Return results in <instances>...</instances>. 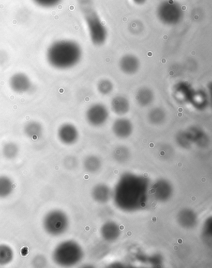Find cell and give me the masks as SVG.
Instances as JSON below:
<instances>
[{
  "instance_id": "cell-19",
  "label": "cell",
  "mask_w": 212,
  "mask_h": 268,
  "mask_svg": "<svg viewBox=\"0 0 212 268\" xmlns=\"http://www.w3.org/2000/svg\"><path fill=\"white\" fill-rule=\"evenodd\" d=\"M102 165L101 160L95 155L87 156L83 162L85 171L90 173H97L101 168Z\"/></svg>"
},
{
  "instance_id": "cell-27",
  "label": "cell",
  "mask_w": 212,
  "mask_h": 268,
  "mask_svg": "<svg viewBox=\"0 0 212 268\" xmlns=\"http://www.w3.org/2000/svg\"><path fill=\"white\" fill-rule=\"evenodd\" d=\"M203 236L205 241H209L210 245L212 243V218L210 217L206 220L203 228Z\"/></svg>"
},
{
  "instance_id": "cell-21",
  "label": "cell",
  "mask_w": 212,
  "mask_h": 268,
  "mask_svg": "<svg viewBox=\"0 0 212 268\" xmlns=\"http://www.w3.org/2000/svg\"><path fill=\"white\" fill-rule=\"evenodd\" d=\"M14 251L6 244H0V267H4L12 262L14 259Z\"/></svg>"
},
{
  "instance_id": "cell-17",
  "label": "cell",
  "mask_w": 212,
  "mask_h": 268,
  "mask_svg": "<svg viewBox=\"0 0 212 268\" xmlns=\"http://www.w3.org/2000/svg\"><path fill=\"white\" fill-rule=\"evenodd\" d=\"M135 100L136 103L141 107H148L154 100V93L151 89L143 87L137 90Z\"/></svg>"
},
{
  "instance_id": "cell-22",
  "label": "cell",
  "mask_w": 212,
  "mask_h": 268,
  "mask_svg": "<svg viewBox=\"0 0 212 268\" xmlns=\"http://www.w3.org/2000/svg\"><path fill=\"white\" fill-rule=\"evenodd\" d=\"M166 117L165 111L162 108H152L148 115V121L154 125H159L165 122Z\"/></svg>"
},
{
  "instance_id": "cell-4",
  "label": "cell",
  "mask_w": 212,
  "mask_h": 268,
  "mask_svg": "<svg viewBox=\"0 0 212 268\" xmlns=\"http://www.w3.org/2000/svg\"><path fill=\"white\" fill-rule=\"evenodd\" d=\"M84 251L78 243L73 240L61 242L52 252V258L59 267H74L84 258Z\"/></svg>"
},
{
  "instance_id": "cell-14",
  "label": "cell",
  "mask_w": 212,
  "mask_h": 268,
  "mask_svg": "<svg viewBox=\"0 0 212 268\" xmlns=\"http://www.w3.org/2000/svg\"><path fill=\"white\" fill-rule=\"evenodd\" d=\"M102 238L108 243H113L119 239L121 231L119 224L114 221H108L102 224L100 228Z\"/></svg>"
},
{
  "instance_id": "cell-8",
  "label": "cell",
  "mask_w": 212,
  "mask_h": 268,
  "mask_svg": "<svg viewBox=\"0 0 212 268\" xmlns=\"http://www.w3.org/2000/svg\"><path fill=\"white\" fill-rule=\"evenodd\" d=\"M151 193L154 199L159 202H166L172 197L173 194V188L172 184L167 180H157L152 185Z\"/></svg>"
},
{
  "instance_id": "cell-9",
  "label": "cell",
  "mask_w": 212,
  "mask_h": 268,
  "mask_svg": "<svg viewBox=\"0 0 212 268\" xmlns=\"http://www.w3.org/2000/svg\"><path fill=\"white\" fill-rule=\"evenodd\" d=\"M58 139L65 145H72L79 138V132L73 124L65 123L61 125L58 130Z\"/></svg>"
},
{
  "instance_id": "cell-20",
  "label": "cell",
  "mask_w": 212,
  "mask_h": 268,
  "mask_svg": "<svg viewBox=\"0 0 212 268\" xmlns=\"http://www.w3.org/2000/svg\"><path fill=\"white\" fill-rule=\"evenodd\" d=\"M14 189V183L8 176H0V198H4L10 197Z\"/></svg>"
},
{
  "instance_id": "cell-15",
  "label": "cell",
  "mask_w": 212,
  "mask_h": 268,
  "mask_svg": "<svg viewBox=\"0 0 212 268\" xmlns=\"http://www.w3.org/2000/svg\"><path fill=\"white\" fill-rule=\"evenodd\" d=\"M113 192L107 185L98 184L91 190V197L94 201L100 204L106 203L112 198Z\"/></svg>"
},
{
  "instance_id": "cell-23",
  "label": "cell",
  "mask_w": 212,
  "mask_h": 268,
  "mask_svg": "<svg viewBox=\"0 0 212 268\" xmlns=\"http://www.w3.org/2000/svg\"><path fill=\"white\" fill-rule=\"evenodd\" d=\"M2 154L6 160H12L18 155L19 148L16 143L9 141L2 148Z\"/></svg>"
},
{
  "instance_id": "cell-18",
  "label": "cell",
  "mask_w": 212,
  "mask_h": 268,
  "mask_svg": "<svg viewBox=\"0 0 212 268\" xmlns=\"http://www.w3.org/2000/svg\"><path fill=\"white\" fill-rule=\"evenodd\" d=\"M24 133L28 138L37 140L42 136L43 126L38 121H30L26 124L24 127Z\"/></svg>"
},
{
  "instance_id": "cell-24",
  "label": "cell",
  "mask_w": 212,
  "mask_h": 268,
  "mask_svg": "<svg viewBox=\"0 0 212 268\" xmlns=\"http://www.w3.org/2000/svg\"><path fill=\"white\" fill-rule=\"evenodd\" d=\"M113 158L120 163L126 162L130 158V152L127 147L124 146H120L114 150L113 152Z\"/></svg>"
},
{
  "instance_id": "cell-30",
  "label": "cell",
  "mask_w": 212,
  "mask_h": 268,
  "mask_svg": "<svg viewBox=\"0 0 212 268\" xmlns=\"http://www.w3.org/2000/svg\"><path fill=\"white\" fill-rule=\"evenodd\" d=\"M133 3L137 5H143L146 3L147 0H132Z\"/></svg>"
},
{
  "instance_id": "cell-26",
  "label": "cell",
  "mask_w": 212,
  "mask_h": 268,
  "mask_svg": "<svg viewBox=\"0 0 212 268\" xmlns=\"http://www.w3.org/2000/svg\"><path fill=\"white\" fill-rule=\"evenodd\" d=\"M62 1V0H32L36 5L45 8L55 7Z\"/></svg>"
},
{
  "instance_id": "cell-28",
  "label": "cell",
  "mask_w": 212,
  "mask_h": 268,
  "mask_svg": "<svg viewBox=\"0 0 212 268\" xmlns=\"http://www.w3.org/2000/svg\"><path fill=\"white\" fill-rule=\"evenodd\" d=\"M46 258L43 254H38L32 260V265L34 268H45L47 267Z\"/></svg>"
},
{
  "instance_id": "cell-12",
  "label": "cell",
  "mask_w": 212,
  "mask_h": 268,
  "mask_svg": "<svg viewBox=\"0 0 212 268\" xmlns=\"http://www.w3.org/2000/svg\"><path fill=\"white\" fill-rule=\"evenodd\" d=\"M112 132L117 138H128L133 132V123L126 117H120L113 122Z\"/></svg>"
},
{
  "instance_id": "cell-6",
  "label": "cell",
  "mask_w": 212,
  "mask_h": 268,
  "mask_svg": "<svg viewBox=\"0 0 212 268\" xmlns=\"http://www.w3.org/2000/svg\"><path fill=\"white\" fill-rule=\"evenodd\" d=\"M156 15L164 25L175 26L182 21L184 13L178 2L174 0H164L157 6Z\"/></svg>"
},
{
  "instance_id": "cell-25",
  "label": "cell",
  "mask_w": 212,
  "mask_h": 268,
  "mask_svg": "<svg viewBox=\"0 0 212 268\" xmlns=\"http://www.w3.org/2000/svg\"><path fill=\"white\" fill-rule=\"evenodd\" d=\"M114 88L113 82L108 79H102L98 83L97 90L102 95H108Z\"/></svg>"
},
{
  "instance_id": "cell-11",
  "label": "cell",
  "mask_w": 212,
  "mask_h": 268,
  "mask_svg": "<svg viewBox=\"0 0 212 268\" xmlns=\"http://www.w3.org/2000/svg\"><path fill=\"white\" fill-rule=\"evenodd\" d=\"M119 65L120 70L127 75H135L141 67L139 59L132 54H124L120 58Z\"/></svg>"
},
{
  "instance_id": "cell-2",
  "label": "cell",
  "mask_w": 212,
  "mask_h": 268,
  "mask_svg": "<svg viewBox=\"0 0 212 268\" xmlns=\"http://www.w3.org/2000/svg\"><path fill=\"white\" fill-rule=\"evenodd\" d=\"M82 49L76 41L60 40L54 41L48 47L46 60L50 66L60 70L75 67L82 60Z\"/></svg>"
},
{
  "instance_id": "cell-7",
  "label": "cell",
  "mask_w": 212,
  "mask_h": 268,
  "mask_svg": "<svg viewBox=\"0 0 212 268\" xmlns=\"http://www.w3.org/2000/svg\"><path fill=\"white\" fill-rule=\"evenodd\" d=\"M110 116L108 109L104 104L95 103L87 109L85 117L90 125L100 127L106 123Z\"/></svg>"
},
{
  "instance_id": "cell-29",
  "label": "cell",
  "mask_w": 212,
  "mask_h": 268,
  "mask_svg": "<svg viewBox=\"0 0 212 268\" xmlns=\"http://www.w3.org/2000/svg\"><path fill=\"white\" fill-rule=\"evenodd\" d=\"M64 165L67 169L73 170L77 167L78 161L76 160V157L68 156L64 159Z\"/></svg>"
},
{
  "instance_id": "cell-1",
  "label": "cell",
  "mask_w": 212,
  "mask_h": 268,
  "mask_svg": "<svg viewBox=\"0 0 212 268\" xmlns=\"http://www.w3.org/2000/svg\"><path fill=\"white\" fill-rule=\"evenodd\" d=\"M148 181L143 176L124 174L113 192L116 205L128 212L143 209L148 200Z\"/></svg>"
},
{
  "instance_id": "cell-3",
  "label": "cell",
  "mask_w": 212,
  "mask_h": 268,
  "mask_svg": "<svg viewBox=\"0 0 212 268\" xmlns=\"http://www.w3.org/2000/svg\"><path fill=\"white\" fill-rule=\"evenodd\" d=\"M92 5L91 0L80 1V6L84 14L90 38L94 45L100 47L106 43L108 38V30Z\"/></svg>"
},
{
  "instance_id": "cell-16",
  "label": "cell",
  "mask_w": 212,
  "mask_h": 268,
  "mask_svg": "<svg viewBox=\"0 0 212 268\" xmlns=\"http://www.w3.org/2000/svg\"><path fill=\"white\" fill-rule=\"evenodd\" d=\"M111 108L112 112L118 116H124L130 112V101L123 96H117L111 100Z\"/></svg>"
},
{
  "instance_id": "cell-13",
  "label": "cell",
  "mask_w": 212,
  "mask_h": 268,
  "mask_svg": "<svg viewBox=\"0 0 212 268\" xmlns=\"http://www.w3.org/2000/svg\"><path fill=\"white\" fill-rule=\"evenodd\" d=\"M177 221L181 227L191 230L195 228L198 224V217L191 209L185 208L178 213Z\"/></svg>"
},
{
  "instance_id": "cell-10",
  "label": "cell",
  "mask_w": 212,
  "mask_h": 268,
  "mask_svg": "<svg viewBox=\"0 0 212 268\" xmlns=\"http://www.w3.org/2000/svg\"><path fill=\"white\" fill-rule=\"evenodd\" d=\"M9 85L14 92L23 94L30 90L32 82L26 74L19 72L11 76L9 80Z\"/></svg>"
},
{
  "instance_id": "cell-5",
  "label": "cell",
  "mask_w": 212,
  "mask_h": 268,
  "mask_svg": "<svg viewBox=\"0 0 212 268\" xmlns=\"http://www.w3.org/2000/svg\"><path fill=\"white\" fill-rule=\"evenodd\" d=\"M69 224L68 216L61 210L49 211L43 219L44 230L47 234L54 237L60 236L66 233Z\"/></svg>"
}]
</instances>
